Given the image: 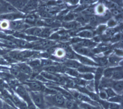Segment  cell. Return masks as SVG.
<instances>
[{
  "mask_svg": "<svg viewBox=\"0 0 123 109\" xmlns=\"http://www.w3.org/2000/svg\"><path fill=\"white\" fill-rule=\"evenodd\" d=\"M45 103L59 108H65L66 99L60 93L54 95H47L44 96Z\"/></svg>",
  "mask_w": 123,
  "mask_h": 109,
  "instance_id": "obj_1",
  "label": "cell"
},
{
  "mask_svg": "<svg viewBox=\"0 0 123 109\" xmlns=\"http://www.w3.org/2000/svg\"><path fill=\"white\" fill-rule=\"evenodd\" d=\"M30 95L33 103L40 109H45L46 103L44 96L42 92L30 91Z\"/></svg>",
  "mask_w": 123,
  "mask_h": 109,
  "instance_id": "obj_2",
  "label": "cell"
},
{
  "mask_svg": "<svg viewBox=\"0 0 123 109\" xmlns=\"http://www.w3.org/2000/svg\"><path fill=\"white\" fill-rule=\"evenodd\" d=\"M69 92L71 93V95L74 97V98L77 99V101L87 102L89 104H91V105H94L95 106L98 105L97 103L93 101L88 96L85 95L83 93L79 92L77 91L69 90Z\"/></svg>",
  "mask_w": 123,
  "mask_h": 109,
  "instance_id": "obj_3",
  "label": "cell"
},
{
  "mask_svg": "<svg viewBox=\"0 0 123 109\" xmlns=\"http://www.w3.org/2000/svg\"><path fill=\"white\" fill-rule=\"evenodd\" d=\"M15 91L17 95L22 99H23V100L27 103V105L33 102L28 91L23 85H18L15 88Z\"/></svg>",
  "mask_w": 123,
  "mask_h": 109,
  "instance_id": "obj_4",
  "label": "cell"
},
{
  "mask_svg": "<svg viewBox=\"0 0 123 109\" xmlns=\"http://www.w3.org/2000/svg\"><path fill=\"white\" fill-rule=\"evenodd\" d=\"M73 48L75 51L77 53V54H79V55L91 57H93L94 55L91 50H90L89 48L79 46L76 45H73Z\"/></svg>",
  "mask_w": 123,
  "mask_h": 109,
  "instance_id": "obj_5",
  "label": "cell"
},
{
  "mask_svg": "<svg viewBox=\"0 0 123 109\" xmlns=\"http://www.w3.org/2000/svg\"><path fill=\"white\" fill-rule=\"evenodd\" d=\"M29 89L31 90V91L34 92H43L45 87L39 82L37 81H31L26 83Z\"/></svg>",
  "mask_w": 123,
  "mask_h": 109,
  "instance_id": "obj_6",
  "label": "cell"
},
{
  "mask_svg": "<svg viewBox=\"0 0 123 109\" xmlns=\"http://www.w3.org/2000/svg\"><path fill=\"white\" fill-rule=\"evenodd\" d=\"M75 58H77L78 60L80 62L81 64H83L84 66H89L91 67L98 66V64L95 61H94L91 59L87 58L86 57L83 56L79 55L77 54H75Z\"/></svg>",
  "mask_w": 123,
  "mask_h": 109,
  "instance_id": "obj_7",
  "label": "cell"
},
{
  "mask_svg": "<svg viewBox=\"0 0 123 109\" xmlns=\"http://www.w3.org/2000/svg\"><path fill=\"white\" fill-rule=\"evenodd\" d=\"M7 2L13 6L19 12H22L27 4L28 1H26V0H11V1H7Z\"/></svg>",
  "mask_w": 123,
  "mask_h": 109,
  "instance_id": "obj_8",
  "label": "cell"
},
{
  "mask_svg": "<svg viewBox=\"0 0 123 109\" xmlns=\"http://www.w3.org/2000/svg\"><path fill=\"white\" fill-rule=\"evenodd\" d=\"M43 28L39 27H34L28 28L24 31L25 33L30 36L34 37H40L42 33Z\"/></svg>",
  "mask_w": 123,
  "mask_h": 109,
  "instance_id": "obj_9",
  "label": "cell"
},
{
  "mask_svg": "<svg viewBox=\"0 0 123 109\" xmlns=\"http://www.w3.org/2000/svg\"><path fill=\"white\" fill-rule=\"evenodd\" d=\"M104 69L101 67H98L96 69L95 72V76L94 79H95V86L97 92H98V89L99 85V80H101L102 76L103 75Z\"/></svg>",
  "mask_w": 123,
  "mask_h": 109,
  "instance_id": "obj_10",
  "label": "cell"
},
{
  "mask_svg": "<svg viewBox=\"0 0 123 109\" xmlns=\"http://www.w3.org/2000/svg\"><path fill=\"white\" fill-rule=\"evenodd\" d=\"M20 71L26 75H30L33 72V69L26 63H19L17 64Z\"/></svg>",
  "mask_w": 123,
  "mask_h": 109,
  "instance_id": "obj_11",
  "label": "cell"
},
{
  "mask_svg": "<svg viewBox=\"0 0 123 109\" xmlns=\"http://www.w3.org/2000/svg\"><path fill=\"white\" fill-rule=\"evenodd\" d=\"M63 65L67 68L71 69H78L79 67L82 66L79 62L72 60V59H67L63 63Z\"/></svg>",
  "mask_w": 123,
  "mask_h": 109,
  "instance_id": "obj_12",
  "label": "cell"
},
{
  "mask_svg": "<svg viewBox=\"0 0 123 109\" xmlns=\"http://www.w3.org/2000/svg\"><path fill=\"white\" fill-rule=\"evenodd\" d=\"M112 87L114 92L116 93V95L121 96V95L123 93V82L122 80L113 81Z\"/></svg>",
  "mask_w": 123,
  "mask_h": 109,
  "instance_id": "obj_13",
  "label": "cell"
},
{
  "mask_svg": "<svg viewBox=\"0 0 123 109\" xmlns=\"http://www.w3.org/2000/svg\"><path fill=\"white\" fill-rule=\"evenodd\" d=\"M38 2L36 1H28L27 4L25 6L24 10H23L22 12L27 13L35 10L37 8Z\"/></svg>",
  "mask_w": 123,
  "mask_h": 109,
  "instance_id": "obj_14",
  "label": "cell"
},
{
  "mask_svg": "<svg viewBox=\"0 0 123 109\" xmlns=\"http://www.w3.org/2000/svg\"><path fill=\"white\" fill-rule=\"evenodd\" d=\"M96 44L95 42H93V41L90 40L89 39H82L80 42L78 44H75L76 45H78L79 46L83 47H86L87 48H92L94 47L96 45Z\"/></svg>",
  "mask_w": 123,
  "mask_h": 109,
  "instance_id": "obj_15",
  "label": "cell"
},
{
  "mask_svg": "<svg viewBox=\"0 0 123 109\" xmlns=\"http://www.w3.org/2000/svg\"><path fill=\"white\" fill-rule=\"evenodd\" d=\"M77 36L84 38H91L94 36V33L90 29H86L79 32L78 33L76 34Z\"/></svg>",
  "mask_w": 123,
  "mask_h": 109,
  "instance_id": "obj_16",
  "label": "cell"
},
{
  "mask_svg": "<svg viewBox=\"0 0 123 109\" xmlns=\"http://www.w3.org/2000/svg\"><path fill=\"white\" fill-rule=\"evenodd\" d=\"M63 27L68 30L75 29L80 26V24L76 21L71 22H64L62 24Z\"/></svg>",
  "mask_w": 123,
  "mask_h": 109,
  "instance_id": "obj_17",
  "label": "cell"
},
{
  "mask_svg": "<svg viewBox=\"0 0 123 109\" xmlns=\"http://www.w3.org/2000/svg\"><path fill=\"white\" fill-rule=\"evenodd\" d=\"M96 68L94 67H91L90 66H82L77 69V71L79 72L82 73H95L96 71Z\"/></svg>",
  "mask_w": 123,
  "mask_h": 109,
  "instance_id": "obj_18",
  "label": "cell"
},
{
  "mask_svg": "<svg viewBox=\"0 0 123 109\" xmlns=\"http://www.w3.org/2000/svg\"><path fill=\"white\" fill-rule=\"evenodd\" d=\"M122 60V59L121 57L117 56L115 55H111L108 59V64H110L111 66H115L119 64L120 62Z\"/></svg>",
  "mask_w": 123,
  "mask_h": 109,
  "instance_id": "obj_19",
  "label": "cell"
},
{
  "mask_svg": "<svg viewBox=\"0 0 123 109\" xmlns=\"http://www.w3.org/2000/svg\"><path fill=\"white\" fill-rule=\"evenodd\" d=\"M113 80L118 81L123 79V70L122 68L116 67V69L114 71L112 77Z\"/></svg>",
  "mask_w": 123,
  "mask_h": 109,
  "instance_id": "obj_20",
  "label": "cell"
},
{
  "mask_svg": "<svg viewBox=\"0 0 123 109\" xmlns=\"http://www.w3.org/2000/svg\"><path fill=\"white\" fill-rule=\"evenodd\" d=\"M95 60V63L97 64L98 66H106L108 64V59L105 57H93Z\"/></svg>",
  "mask_w": 123,
  "mask_h": 109,
  "instance_id": "obj_21",
  "label": "cell"
},
{
  "mask_svg": "<svg viewBox=\"0 0 123 109\" xmlns=\"http://www.w3.org/2000/svg\"><path fill=\"white\" fill-rule=\"evenodd\" d=\"M37 19H38L36 15L34 14H31L26 16L24 20L26 24H34Z\"/></svg>",
  "mask_w": 123,
  "mask_h": 109,
  "instance_id": "obj_22",
  "label": "cell"
},
{
  "mask_svg": "<svg viewBox=\"0 0 123 109\" xmlns=\"http://www.w3.org/2000/svg\"><path fill=\"white\" fill-rule=\"evenodd\" d=\"M79 14L75 12H70L67 14L63 18L64 22H71L74 21L77 18Z\"/></svg>",
  "mask_w": 123,
  "mask_h": 109,
  "instance_id": "obj_23",
  "label": "cell"
},
{
  "mask_svg": "<svg viewBox=\"0 0 123 109\" xmlns=\"http://www.w3.org/2000/svg\"><path fill=\"white\" fill-rule=\"evenodd\" d=\"M116 69V67H110L107 68L106 69L104 70L103 75L105 78L110 79L112 78L113 73Z\"/></svg>",
  "mask_w": 123,
  "mask_h": 109,
  "instance_id": "obj_24",
  "label": "cell"
},
{
  "mask_svg": "<svg viewBox=\"0 0 123 109\" xmlns=\"http://www.w3.org/2000/svg\"><path fill=\"white\" fill-rule=\"evenodd\" d=\"M94 9L95 13L99 15H103L106 12L105 6L103 3L98 4V5H96V6L94 7Z\"/></svg>",
  "mask_w": 123,
  "mask_h": 109,
  "instance_id": "obj_25",
  "label": "cell"
},
{
  "mask_svg": "<svg viewBox=\"0 0 123 109\" xmlns=\"http://www.w3.org/2000/svg\"><path fill=\"white\" fill-rule=\"evenodd\" d=\"M89 16L84 15H78L77 18L76 19L75 21L81 24H86L89 22Z\"/></svg>",
  "mask_w": 123,
  "mask_h": 109,
  "instance_id": "obj_26",
  "label": "cell"
},
{
  "mask_svg": "<svg viewBox=\"0 0 123 109\" xmlns=\"http://www.w3.org/2000/svg\"><path fill=\"white\" fill-rule=\"evenodd\" d=\"M27 64L33 69L39 68L42 67H41L40 60L39 59H35L30 61L28 62Z\"/></svg>",
  "mask_w": 123,
  "mask_h": 109,
  "instance_id": "obj_27",
  "label": "cell"
},
{
  "mask_svg": "<svg viewBox=\"0 0 123 109\" xmlns=\"http://www.w3.org/2000/svg\"><path fill=\"white\" fill-rule=\"evenodd\" d=\"M89 22L90 23L91 26L95 27V26L97 25L98 23H99L98 17L96 15H92L89 16Z\"/></svg>",
  "mask_w": 123,
  "mask_h": 109,
  "instance_id": "obj_28",
  "label": "cell"
},
{
  "mask_svg": "<svg viewBox=\"0 0 123 109\" xmlns=\"http://www.w3.org/2000/svg\"><path fill=\"white\" fill-rule=\"evenodd\" d=\"M81 14L82 15H84L86 16H90L94 15L95 14L94 7L93 6H88L84 11L82 12Z\"/></svg>",
  "mask_w": 123,
  "mask_h": 109,
  "instance_id": "obj_29",
  "label": "cell"
},
{
  "mask_svg": "<svg viewBox=\"0 0 123 109\" xmlns=\"http://www.w3.org/2000/svg\"><path fill=\"white\" fill-rule=\"evenodd\" d=\"M79 107L81 109H101L98 107L94 106L86 103H79Z\"/></svg>",
  "mask_w": 123,
  "mask_h": 109,
  "instance_id": "obj_30",
  "label": "cell"
},
{
  "mask_svg": "<svg viewBox=\"0 0 123 109\" xmlns=\"http://www.w3.org/2000/svg\"><path fill=\"white\" fill-rule=\"evenodd\" d=\"M41 62V67H46L50 66H54L56 65L54 61H52L50 59H43L40 60Z\"/></svg>",
  "mask_w": 123,
  "mask_h": 109,
  "instance_id": "obj_31",
  "label": "cell"
},
{
  "mask_svg": "<svg viewBox=\"0 0 123 109\" xmlns=\"http://www.w3.org/2000/svg\"><path fill=\"white\" fill-rule=\"evenodd\" d=\"M79 78L83 79L84 80H92L94 78V76L93 73H82L79 75Z\"/></svg>",
  "mask_w": 123,
  "mask_h": 109,
  "instance_id": "obj_32",
  "label": "cell"
},
{
  "mask_svg": "<svg viewBox=\"0 0 123 109\" xmlns=\"http://www.w3.org/2000/svg\"><path fill=\"white\" fill-rule=\"evenodd\" d=\"M74 80V83L76 85H78L79 87H83L86 85L87 83V82L86 80L80 78H75L74 79H72Z\"/></svg>",
  "mask_w": 123,
  "mask_h": 109,
  "instance_id": "obj_33",
  "label": "cell"
},
{
  "mask_svg": "<svg viewBox=\"0 0 123 109\" xmlns=\"http://www.w3.org/2000/svg\"><path fill=\"white\" fill-rule=\"evenodd\" d=\"M66 73L70 76L74 77V78H79V75H80V73H79L77 70L74 69L69 68H67Z\"/></svg>",
  "mask_w": 123,
  "mask_h": 109,
  "instance_id": "obj_34",
  "label": "cell"
},
{
  "mask_svg": "<svg viewBox=\"0 0 123 109\" xmlns=\"http://www.w3.org/2000/svg\"><path fill=\"white\" fill-rule=\"evenodd\" d=\"M55 44V42L51 40H44L41 43L40 47L43 48H50L54 46Z\"/></svg>",
  "mask_w": 123,
  "mask_h": 109,
  "instance_id": "obj_35",
  "label": "cell"
},
{
  "mask_svg": "<svg viewBox=\"0 0 123 109\" xmlns=\"http://www.w3.org/2000/svg\"><path fill=\"white\" fill-rule=\"evenodd\" d=\"M105 38H111L115 35L117 32V28H110L106 29L105 31Z\"/></svg>",
  "mask_w": 123,
  "mask_h": 109,
  "instance_id": "obj_36",
  "label": "cell"
},
{
  "mask_svg": "<svg viewBox=\"0 0 123 109\" xmlns=\"http://www.w3.org/2000/svg\"><path fill=\"white\" fill-rule=\"evenodd\" d=\"M51 34V29L49 27L43 28L42 33L41 34L40 37L49 38Z\"/></svg>",
  "mask_w": 123,
  "mask_h": 109,
  "instance_id": "obj_37",
  "label": "cell"
},
{
  "mask_svg": "<svg viewBox=\"0 0 123 109\" xmlns=\"http://www.w3.org/2000/svg\"><path fill=\"white\" fill-rule=\"evenodd\" d=\"M54 52L55 56L59 58L63 57L64 56H65L66 55L65 51L62 48H58L57 49H55Z\"/></svg>",
  "mask_w": 123,
  "mask_h": 109,
  "instance_id": "obj_38",
  "label": "cell"
},
{
  "mask_svg": "<svg viewBox=\"0 0 123 109\" xmlns=\"http://www.w3.org/2000/svg\"><path fill=\"white\" fill-rule=\"evenodd\" d=\"M105 4H104L105 6H106V7H108L109 9L111 10H113V9H115V8H118V4L114 2H112V1H110V2H105Z\"/></svg>",
  "mask_w": 123,
  "mask_h": 109,
  "instance_id": "obj_39",
  "label": "cell"
},
{
  "mask_svg": "<svg viewBox=\"0 0 123 109\" xmlns=\"http://www.w3.org/2000/svg\"><path fill=\"white\" fill-rule=\"evenodd\" d=\"M123 100V98L120 95H116V96H114L112 98H111L108 99V101L112 103H122Z\"/></svg>",
  "mask_w": 123,
  "mask_h": 109,
  "instance_id": "obj_40",
  "label": "cell"
},
{
  "mask_svg": "<svg viewBox=\"0 0 123 109\" xmlns=\"http://www.w3.org/2000/svg\"><path fill=\"white\" fill-rule=\"evenodd\" d=\"M107 26V25H105V24H102V25H99L98 28H96L95 33L96 34H98V35H101L102 34H103L104 32L106 30Z\"/></svg>",
  "mask_w": 123,
  "mask_h": 109,
  "instance_id": "obj_41",
  "label": "cell"
},
{
  "mask_svg": "<svg viewBox=\"0 0 123 109\" xmlns=\"http://www.w3.org/2000/svg\"><path fill=\"white\" fill-rule=\"evenodd\" d=\"M55 66L56 65L50 66L48 67H44L43 69L46 72L52 73V74H55V73H57V69H56V67H55Z\"/></svg>",
  "mask_w": 123,
  "mask_h": 109,
  "instance_id": "obj_42",
  "label": "cell"
},
{
  "mask_svg": "<svg viewBox=\"0 0 123 109\" xmlns=\"http://www.w3.org/2000/svg\"><path fill=\"white\" fill-rule=\"evenodd\" d=\"M77 105L74 100H67L65 102V108L67 109H72Z\"/></svg>",
  "mask_w": 123,
  "mask_h": 109,
  "instance_id": "obj_43",
  "label": "cell"
},
{
  "mask_svg": "<svg viewBox=\"0 0 123 109\" xmlns=\"http://www.w3.org/2000/svg\"><path fill=\"white\" fill-rule=\"evenodd\" d=\"M65 84L69 88H75L76 85L72 79L65 78Z\"/></svg>",
  "mask_w": 123,
  "mask_h": 109,
  "instance_id": "obj_44",
  "label": "cell"
},
{
  "mask_svg": "<svg viewBox=\"0 0 123 109\" xmlns=\"http://www.w3.org/2000/svg\"><path fill=\"white\" fill-rule=\"evenodd\" d=\"M9 28V22L7 20H2L0 22V29L2 30H8Z\"/></svg>",
  "mask_w": 123,
  "mask_h": 109,
  "instance_id": "obj_45",
  "label": "cell"
},
{
  "mask_svg": "<svg viewBox=\"0 0 123 109\" xmlns=\"http://www.w3.org/2000/svg\"><path fill=\"white\" fill-rule=\"evenodd\" d=\"M105 91H106L108 99L112 98V97L117 95H116V93L114 92V91L112 89V88H106V89H105Z\"/></svg>",
  "mask_w": 123,
  "mask_h": 109,
  "instance_id": "obj_46",
  "label": "cell"
},
{
  "mask_svg": "<svg viewBox=\"0 0 123 109\" xmlns=\"http://www.w3.org/2000/svg\"><path fill=\"white\" fill-rule=\"evenodd\" d=\"M117 22L116 19H110L108 20L107 23V26L110 28H114L117 25Z\"/></svg>",
  "mask_w": 123,
  "mask_h": 109,
  "instance_id": "obj_47",
  "label": "cell"
},
{
  "mask_svg": "<svg viewBox=\"0 0 123 109\" xmlns=\"http://www.w3.org/2000/svg\"><path fill=\"white\" fill-rule=\"evenodd\" d=\"M110 12L111 13V15H113V16L115 17H119V16H121V15L122 14V11L121 9H119V8H115V9L111 10Z\"/></svg>",
  "mask_w": 123,
  "mask_h": 109,
  "instance_id": "obj_48",
  "label": "cell"
},
{
  "mask_svg": "<svg viewBox=\"0 0 123 109\" xmlns=\"http://www.w3.org/2000/svg\"><path fill=\"white\" fill-rule=\"evenodd\" d=\"M56 69H57V73L59 72L61 73H66V70L67 69V67L62 65H56Z\"/></svg>",
  "mask_w": 123,
  "mask_h": 109,
  "instance_id": "obj_49",
  "label": "cell"
},
{
  "mask_svg": "<svg viewBox=\"0 0 123 109\" xmlns=\"http://www.w3.org/2000/svg\"><path fill=\"white\" fill-rule=\"evenodd\" d=\"M98 96L99 98L102 100H107L108 99L106 91L103 89H102L99 91V92L98 93Z\"/></svg>",
  "mask_w": 123,
  "mask_h": 109,
  "instance_id": "obj_50",
  "label": "cell"
},
{
  "mask_svg": "<svg viewBox=\"0 0 123 109\" xmlns=\"http://www.w3.org/2000/svg\"><path fill=\"white\" fill-rule=\"evenodd\" d=\"M122 38V34L121 33H117L115 34V35L111 37V41L112 43H115L117 42L118 41L120 40Z\"/></svg>",
  "mask_w": 123,
  "mask_h": 109,
  "instance_id": "obj_51",
  "label": "cell"
},
{
  "mask_svg": "<svg viewBox=\"0 0 123 109\" xmlns=\"http://www.w3.org/2000/svg\"><path fill=\"white\" fill-rule=\"evenodd\" d=\"M35 78L37 79L38 80L40 81H42V82H47V80H46V79L41 75H38L36 77H35Z\"/></svg>",
  "mask_w": 123,
  "mask_h": 109,
  "instance_id": "obj_52",
  "label": "cell"
},
{
  "mask_svg": "<svg viewBox=\"0 0 123 109\" xmlns=\"http://www.w3.org/2000/svg\"><path fill=\"white\" fill-rule=\"evenodd\" d=\"M2 109H16L12 107H11L10 105L7 104V103L3 102V104Z\"/></svg>",
  "mask_w": 123,
  "mask_h": 109,
  "instance_id": "obj_53",
  "label": "cell"
},
{
  "mask_svg": "<svg viewBox=\"0 0 123 109\" xmlns=\"http://www.w3.org/2000/svg\"><path fill=\"white\" fill-rule=\"evenodd\" d=\"M115 55L117 56H118V57H120V55L121 56H122L123 55V51L122 50H119V49H116L115 51Z\"/></svg>",
  "mask_w": 123,
  "mask_h": 109,
  "instance_id": "obj_54",
  "label": "cell"
},
{
  "mask_svg": "<svg viewBox=\"0 0 123 109\" xmlns=\"http://www.w3.org/2000/svg\"><path fill=\"white\" fill-rule=\"evenodd\" d=\"M1 95H0V109H2L3 104V101H2L1 98Z\"/></svg>",
  "mask_w": 123,
  "mask_h": 109,
  "instance_id": "obj_55",
  "label": "cell"
},
{
  "mask_svg": "<svg viewBox=\"0 0 123 109\" xmlns=\"http://www.w3.org/2000/svg\"><path fill=\"white\" fill-rule=\"evenodd\" d=\"M3 8V3H2V1H0V13H1V12Z\"/></svg>",
  "mask_w": 123,
  "mask_h": 109,
  "instance_id": "obj_56",
  "label": "cell"
},
{
  "mask_svg": "<svg viewBox=\"0 0 123 109\" xmlns=\"http://www.w3.org/2000/svg\"><path fill=\"white\" fill-rule=\"evenodd\" d=\"M72 109H81L80 108H79V106H78V105L77 104Z\"/></svg>",
  "mask_w": 123,
  "mask_h": 109,
  "instance_id": "obj_57",
  "label": "cell"
},
{
  "mask_svg": "<svg viewBox=\"0 0 123 109\" xmlns=\"http://www.w3.org/2000/svg\"><path fill=\"white\" fill-rule=\"evenodd\" d=\"M49 109H61V108H57V107H52L50 108Z\"/></svg>",
  "mask_w": 123,
  "mask_h": 109,
  "instance_id": "obj_58",
  "label": "cell"
}]
</instances>
